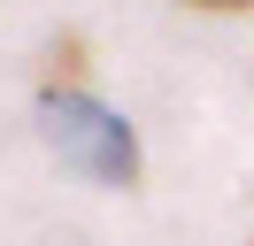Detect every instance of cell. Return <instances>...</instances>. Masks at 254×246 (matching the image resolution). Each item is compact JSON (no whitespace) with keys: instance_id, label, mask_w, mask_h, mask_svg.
Here are the masks:
<instances>
[{"instance_id":"2","label":"cell","mask_w":254,"mask_h":246,"mask_svg":"<svg viewBox=\"0 0 254 246\" xmlns=\"http://www.w3.org/2000/svg\"><path fill=\"white\" fill-rule=\"evenodd\" d=\"M192 8H216V15H239V8H254V0H192Z\"/></svg>"},{"instance_id":"1","label":"cell","mask_w":254,"mask_h":246,"mask_svg":"<svg viewBox=\"0 0 254 246\" xmlns=\"http://www.w3.org/2000/svg\"><path fill=\"white\" fill-rule=\"evenodd\" d=\"M39 123H47L54 154H62L69 169H85L93 184H139V138H131V123L116 116L108 100H93V92L77 85V46L54 54L47 92H39Z\"/></svg>"}]
</instances>
